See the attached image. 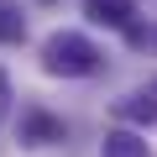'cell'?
<instances>
[{
	"mask_svg": "<svg viewBox=\"0 0 157 157\" xmlns=\"http://www.w3.org/2000/svg\"><path fill=\"white\" fill-rule=\"evenodd\" d=\"M42 63H47V73H94L100 47L89 37H78V32H58V37H47Z\"/></svg>",
	"mask_w": 157,
	"mask_h": 157,
	"instance_id": "1",
	"label": "cell"
},
{
	"mask_svg": "<svg viewBox=\"0 0 157 157\" xmlns=\"http://www.w3.org/2000/svg\"><path fill=\"white\" fill-rule=\"evenodd\" d=\"M100 26H131V0H89L84 6Z\"/></svg>",
	"mask_w": 157,
	"mask_h": 157,
	"instance_id": "2",
	"label": "cell"
},
{
	"mask_svg": "<svg viewBox=\"0 0 157 157\" xmlns=\"http://www.w3.org/2000/svg\"><path fill=\"white\" fill-rule=\"evenodd\" d=\"M100 157H147V141L136 131H110L105 147H100Z\"/></svg>",
	"mask_w": 157,
	"mask_h": 157,
	"instance_id": "3",
	"label": "cell"
},
{
	"mask_svg": "<svg viewBox=\"0 0 157 157\" xmlns=\"http://www.w3.org/2000/svg\"><path fill=\"white\" fill-rule=\"evenodd\" d=\"M58 136H63V126L52 115H26L21 121V141H58Z\"/></svg>",
	"mask_w": 157,
	"mask_h": 157,
	"instance_id": "4",
	"label": "cell"
},
{
	"mask_svg": "<svg viewBox=\"0 0 157 157\" xmlns=\"http://www.w3.org/2000/svg\"><path fill=\"white\" fill-rule=\"evenodd\" d=\"M115 115H121V121H147V126H152V121H157V100H152V94H131V100L115 105Z\"/></svg>",
	"mask_w": 157,
	"mask_h": 157,
	"instance_id": "5",
	"label": "cell"
},
{
	"mask_svg": "<svg viewBox=\"0 0 157 157\" xmlns=\"http://www.w3.org/2000/svg\"><path fill=\"white\" fill-rule=\"evenodd\" d=\"M21 32H26V21H21V11H16V6H6V0H0V42H21Z\"/></svg>",
	"mask_w": 157,
	"mask_h": 157,
	"instance_id": "6",
	"label": "cell"
},
{
	"mask_svg": "<svg viewBox=\"0 0 157 157\" xmlns=\"http://www.w3.org/2000/svg\"><path fill=\"white\" fill-rule=\"evenodd\" d=\"M6 94H11V84H6V73H0V100H6Z\"/></svg>",
	"mask_w": 157,
	"mask_h": 157,
	"instance_id": "7",
	"label": "cell"
}]
</instances>
